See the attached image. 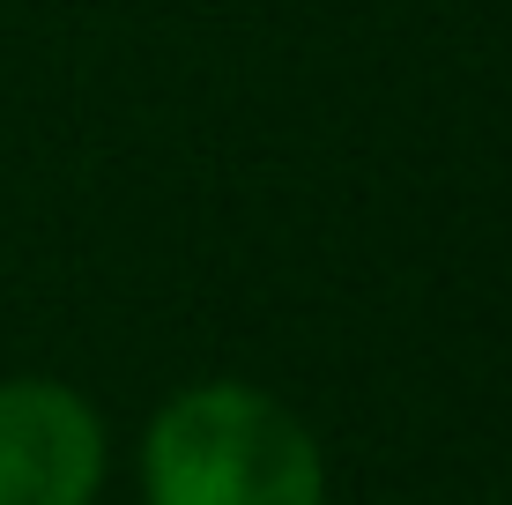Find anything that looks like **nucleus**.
Instances as JSON below:
<instances>
[{
  "instance_id": "1",
  "label": "nucleus",
  "mask_w": 512,
  "mask_h": 505,
  "mask_svg": "<svg viewBox=\"0 0 512 505\" xmlns=\"http://www.w3.org/2000/svg\"><path fill=\"white\" fill-rule=\"evenodd\" d=\"M141 505H334L320 431L253 379H186L134 446Z\"/></svg>"
},
{
  "instance_id": "2",
  "label": "nucleus",
  "mask_w": 512,
  "mask_h": 505,
  "mask_svg": "<svg viewBox=\"0 0 512 505\" xmlns=\"http://www.w3.org/2000/svg\"><path fill=\"white\" fill-rule=\"evenodd\" d=\"M112 483V424L52 372L0 379V505H97Z\"/></svg>"
}]
</instances>
